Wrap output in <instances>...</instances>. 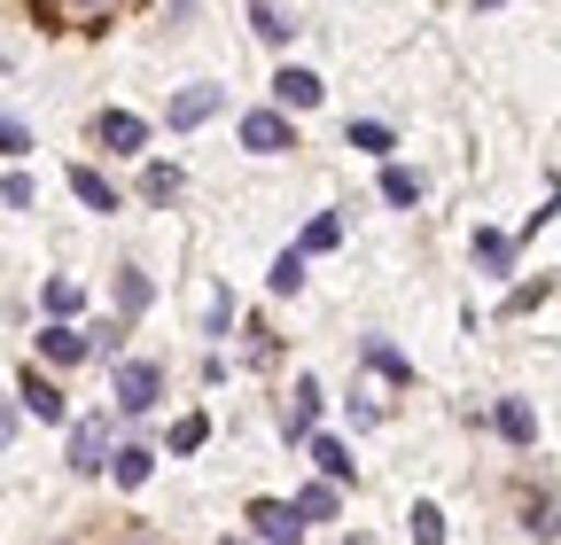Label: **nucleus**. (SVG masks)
<instances>
[{
  "label": "nucleus",
  "mask_w": 561,
  "mask_h": 545,
  "mask_svg": "<svg viewBox=\"0 0 561 545\" xmlns=\"http://www.w3.org/2000/svg\"><path fill=\"white\" fill-rule=\"evenodd\" d=\"M55 545H70V537H55Z\"/></svg>",
  "instance_id": "34"
},
{
  "label": "nucleus",
  "mask_w": 561,
  "mask_h": 545,
  "mask_svg": "<svg viewBox=\"0 0 561 545\" xmlns=\"http://www.w3.org/2000/svg\"><path fill=\"white\" fill-rule=\"evenodd\" d=\"M110 475H117L125 491H140V484H149V475H157V452H140V444H125V452L110 460Z\"/></svg>",
  "instance_id": "12"
},
{
  "label": "nucleus",
  "mask_w": 561,
  "mask_h": 545,
  "mask_svg": "<svg viewBox=\"0 0 561 545\" xmlns=\"http://www.w3.org/2000/svg\"><path fill=\"white\" fill-rule=\"evenodd\" d=\"M546 289H553V281H523V289H515V297H507V312H530V304H538V297H546Z\"/></svg>",
  "instance_id": "31"
},
{
  "label": "nucleus",
  "mask_w": 561,
  "mask_h": 545,
  "mask_svg": "<svg viewBox=\"0 0 561 545\" xmlns=\"http://www.w3.org/2000/svg\"><path fill=\"white\" fill-rule=\"evenodd\" d=\"M39 202V187H32V172H9V211H32Z\"/></svg>",
  "instance_id": "28"
},
{
  "label": "nucleus",
  "mask_w": 561,
  "mask_h": 545,
  "mask_svg": "<svg viewBox=\"0 0 561 545\" xmlns=\"http://www.w3.org/2000/svg\"><path fill=\"white\" fill-rule=\"evenodd\" d=\"M79 9H110V0H79Z\"/></svg>",
  "instance_id": "32"
},
{
  "label": "nucleus",
  "mask_w": 561,
  "mask_h": 545,
  "mask_svg": "<svg viewBox=\"0 0 561 545\" xmlns=\"http://www.w3.org/2000/svg\"><path fill=\"white\" fill-rule=\"evenodd\" d=\"M382 202H398V211H405V202H421V172L390 164V172H382Z\"/></svg>",
  "instance_id": "16"
},
{
  "label": "nucleus",
  "mask_w": 561,
  "mask_h": 545,
  "mask_svg": "<svg viewBox=\"0 0 561 545\" xmlns=\"http://www.w3.org/2000/svg\"><path fill=\"white\" fill-rule=\"evenodd\" d=\"M265 281H273V297H297V289H305V250H280Z\"/></svg>",
  "instance_id": "13"
},
{
  "label": "nucleus",
  "mask_w": 561,
  "mask_h": 545,
  "mask_svg": "<svg viewBox=\"0 0 561 545\" xmlns=\"http://www.w3.org/2000/svg\"><path fill=\"white\" fill-rule=\"evenodd\" d=\"M102 460H117V452H110V421H79V429H70V467L94 475Z\"/></svg>",
  "instance_id": "5"
},
{
  "label": "nucleus",
  "mask_w": 561,
  "mask_h": 545,
  "mask_svg": "<svg viewBox=\"0 0 561 545\" xmlns=\"http://www.w3.org/2000/svg\"><path fill=\"white\" fill-rule=\"evenodd\" d=\"M335 242H343V219H335V211H320V219L305 227V257H320V250H335Z\"/></svg>",
  "instance_id": "21"
},
{
  "label": "nucleus",
  "mask_w": 561,
  "mask_h": 545,
  "mask_svg": "<svg viewBox=\"0 0 561 545\" xmlns=\"http://www.w3.org/2000/svg\"><path fill=\"white\" fill-rule=\"evenodd\" d=\"M140 195H149V202H172V195H180V172H172V164H149V172H140Z\"/></svg>",
  "instance_id": "22"
},
{
  "label": "nucleus",
  "mask_w": 561,
  "mask_h": 545,
  "mask_svg": "<svg viewBox=\"0 0 561 545\" xmlns=\"http://www.w3.org/2000/svg\"><path fill=\"white\" fill-rule=\"evenodd\" d=\"M0 149H9V156H24V149H32V132H24V117H9V125H0Z\"/></svg>",
  "instance_id": "29"
},
{
  "label": "nucleus",
  "mask_w": 561,
  "mask_h": 545,
  "mask_svg": "<svg viewBox=\"0 0 561 545\" xmlns=\"http://www.w3.org/2000/svg\"><path fill=\"white\" fill-rule=\"evenodd\" d=\"M157 397H164V367L157 359H117V405L125 414H149Z\"/></svg>",
  "instance_id": "1"
},
{
  "label": "nucleus",
  "mask_w": 561,
  "mask_h": 545,
  "mask_svg": "<svg viewBox=\"0 0 561 545\" xmlns=\"http://www.w3.org/2000/svg\"><path fill=\"white\" fill-rule=\"evenodd\" d=\"M351 149H367V156H390V125L359 117V125H351Z\"/></svg>",
  "instance_id": "24"
},
{
  "label": "nucleus",
  "mask_w": 561,
  "mask_h": 545,
  "mask_svg": "<svg viewBox=\"0 0 561 545\" xmlns=\"http://www.w3.org/2000/svg\"><path fill=\"white\" fill-rule=\"evenodd\" d=\"M250 522H257L265 545H305V514H297V507H280V499H257Z\"/></svg>",
  "instance_id": "3"
},
{
  "label": "nucleus",
  "mask_w": 561,
  "mask_h": 545,
  "mask_svg": "<svg viewBox=\"0 0 561 545\" xmlns=\"http://www.w3.org/2000/svg\"><path fill=\"white\" fill-rule=\"evenodd\" d=\"M273 94H280V109H320V79L312 71H280Z\"/></svg>",
  "instance_id": "10"
},
{
  "label": "nucleus",
  "mask_w": 561,
  "mask_h": 545,
  "mask_svg": "<svg viewBox=\"0 0 561 545\" xmlns=\"http://www.w3.org/2000/svg\"><path fill=\"white\" fill-rule=\"evenodd\" d=\"M203 437H210V421H203V414L172 421V452H203Z\"/></svg>",
  "instance_id": "26"
},
{
  "label": "nucleus",
  "mask_w": 561,
  "mask_h": 545,
  "mask_svg": "<svg viewBox=\"0 0 561 545\" xmlns=\"http://www.w3.org/2000/svg\"><path fill=\"white\" fill-rule=\"evenodd\" d=\"M507 257H515V250H507V234H491V227L476 234V265H491V272H507Z\"/></svg>",
  "instance_id": "25"
},
{
  "label": "nucleus",
  "mask_w": 561,
  "mask_h": 545,
  "mask_svg": "<svg viewBox=\"0 0 561 545\" xmlns=\"http://www.w3.org/2000/svg\"><path fill=\"white\" fill-rule=\"evenodd\" d=\"M297 514L305 522H335V484H305L297 491Z\"/></svg>",
  "instance_id": "17"
},
{
  "label": "nucleus",
  "mask_w": 561,
  "mask_h": 545,
  "mask_svg": "<svg viewBox=\"0 0 561 545\" xmlns=\"http://www.w3.org/2000/svg\"><path fill=\"white\" fill-rule=\"evenodd\" d=\"M219 102H227V86H180L164 117H172V125L187 132V125H203V117H210V109H219Z\"/></svg>",
  "instance_id": "6"
},
{
  "label": "nucleus",
  "mask_w": 561,
  "mask_h": 545,
  "mask_svg": "<svg viewBox=\"0 0 561 545\" xmlns=\"http://www.w3.org/2000/svg\"><path fill=\"white\" fill-rule=\"evenodd\" d=\"M39 351H47L55 367H79V359H87L94 344H87V335H79V327H70V320H55V327H39Z\"/></svg>",
  "instance_id": "7"
},
{
  "label": "nucleus",
  "mask_w": 561,
  "mask_h": 545,
  "mask_svg": "<svg viewBox=\"0 0 561 545\" xmlns=\"http://www.w3.org/2000/svg\"><path fill=\"white\" fill-rule=\"evenodd\" d=\"M70 195H79L87 202V211H117V187L94 172V164H79V172H70Z\"/></svg>",
  "instance_id": "9"
},
{
  "label": "nucleus",
  "mask_w": 561,
  "mask_h": 545,
  "mask_svg": "<svg viewBox=\"0 0 561 545\" xmlns=\"http://www.w3.org/2000/svg\"><path fill=\"white\" fill-rule=\"evenodd\" d=\"M367 367H375V374H390V382H405V374H413V367H405V359L382 344V335H367Z\"/></svg>",
  "instance_id": "23"
},
{
  "label": "nucleus",
  "mask_w": 561,
  "mask_h": 545,
  "mask_svg": "<svg viewBox=\"0 0 561 545\" xmlns=\"http://www.w3.org/2000/svg\"><path fill=\"white\" fill-rule=\"evenodd\" d=\"M312 414H320V382H297L289 421H280V429H289V444H305V437H312Z\"/></svg>",
  "instance_id": "11"
},
{
  "label": "nucleus",
  "mask_w": 561,
  "mask_h": 545,
  "mask_svg": "<svg viewBox=\"0 0 561 545\" xmlns=\"http://www.w3.org/2000/svg\"><path fill=\"white\" fill-rule=\"evenodd\" d=\"M250 32H257L265 47H289V32H297V24H280V9H265V0H257V9H250Z\"/></svg>",
  "instance_id": "19"
},
{
  "label": "nucleus",
  "mask_w": 561,
  "mask_h": 545,
  "mask_svg": "<svg viewBox=\"0 0 561 545\" xmlns=\"http://www.w3.org/2000/svg\"><path fill=\"white\" fill-rule=\"evenodd\" d=\"M242 149H250V156H280V149H297L289 109H250V117H242Z\"/></svg>",
  "instance_id": "2"
},
{
  "label": "nucleus",
  "mask_w": 561,
  "mask_h": 545,
  "mask_svg": "<svg viewBox=\"0 0 561 545\" xmlns=\"http://www.w3.org/2000/svg\"><path fill=\"white\" fill-rule=\"evenodd\" d=\"M16 397L32 405V414H39V421H62V390H55V382H47L39 367H32V374H16Z\"/></svg>",
  "instance_id": "8"
},
{
  "label": "nucleus",
  "mask_w": 561,
  "mask_h": 545,
  "mask_svg": "<svg viewBox=\"0 0 561 545\" xmlns=\"http://www.w3.org/2000/svg\"><path fill=\"white\" fill-rule=\"evenodd\" d=\"M312 460H320V475H328V484H343V475H351V452H343L335 437H312Z\"/></svg>",
  "instance_id": "20"
},
{
  "label": "nucleus",
  "mask_w": 561,
  "mask_h": 545,
  "mask_svg": "<svg viewBox=\"0 0 561 545\" xmlns=\"http://www.w3.org/2000/svg\"><path fill=\"white\" fill-rule=\"evenodd\" d=\"M530 530H538V537H553V530H561V507H553V499H538V507H530Z\"/></svg>",
  "instance_id": "30"
},
{
  "label": "nucleus",
  "mask_w": 561,
  "mask_h": 545,
  "mask_svg": "<svg viewBox=\"0 0 561 545\" xmlns=\"http://www.w3.org/2000/svg\"><path fill=\"white\" fill-rule=\"evenodd\" d=\"M133 545H157V537H133Z\"/></svg>",
  "instance_id": "33"
},
{
  "label": "nucleus",
  "mask_w": 561,
  "mask_h": 545,
  "mask_svg": "<svg viewBox=\"0 0 561 545\" xmlns=\"http://www.w3.org/2000/svg\"><path fill=\"white\" fill-rule=\"evenodd\" d=\"M47 312H55V320L79 312V281H47Z\"/></svg>",
  "instance_id": "27"
},
{
  "label": "nucleus",
  "mask_w": 561,
  "mask_h": 545,
  "mask_svg": "<svg viewBox=\"0 0 561 545\" xmlns=\"http://www.w3.org/2000/svg\"><path fill=\"white\" fill-rule=\"evenodd\" d=\"M117 312H125V320H140V312H149V272H133V265L117 272Z\"/></svg>",
  "instance_id": "14"
},
{
  "label": "nucleus",
  "mask_w": 561,
  "mask_h": 545,
  "mask_svg": "<svg viewBox=\"0 0 561 545\" xmlns=\"http://www.w3.org/2000/svg\"><path fill=\"white\" fill-rule=\"evenodd\" d=\"M500 437H507V444H530V437H538V421H530V405H523V397L500 405Z\"/></svg>",
  "instance_id": "15"
},
{
  "label": "nucleus",
  "mask_w": 561,
  "mask_h": 545,
  "mask_svg": "<svg viewBox=\"0 0 561 545\" xmlns=\"http://www.w3.org/2000/svg\"><path fill=\"white\" fill-rule=\"evenodd\" d=\"M405 522H413V545H445V514H437L430 499H413V514H405Z\"/></svg>",
  "instance_id": "18"
},
{
  "label": "nucleus",
  "mask_w": 561,
  "mask_h": 545,
  "mask_svg": "<svg viewBox=\"0 0 561 545\" xmlns=\"http://www.w3.org/2000/svg\"><path fill=\"white\" fill-rule=\"evenodd\" d=\"M94 141H102V149H117V156H140L149 125H140V117H125V109H102V117H94Z\"/></svg>",
  "instance_id": "4"
},
{
  "label": "nucleus",
  "mask_w": 561,
  "mask_h": 545,
  "mask_svg": "<svg viewBox=\"0 0 561 545\" xmlns=\"http://www.w3.org/2000/svg\"><path fill=\"white\" fill-rule=\"evenodd\" d=\"M227 545H234V537H227Z\"/></svg>",
  "instance_id": "35"
}]
</instances>
